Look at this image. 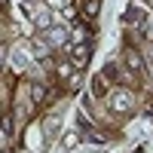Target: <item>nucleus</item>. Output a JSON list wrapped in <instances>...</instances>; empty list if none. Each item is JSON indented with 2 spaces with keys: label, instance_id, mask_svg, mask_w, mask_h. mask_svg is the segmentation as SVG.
<instances>
[{
  "label": "nucleus",
  "instance_id": "obj_1",
  "mask_svg": "<svg viewBox=\"0 0 153 153\" xmlns=\"http://www.w3.org/2000/svg\"><path fill=\"white\" fill-rule=\"evenodd\" d=\"M132 104H135V98H132V92H126V89H117V92L110 95V107L117 113H126Z\"/></svg>",
  "mask_w": 153,
  "mask_h": 153
},
{
  "label": "nucleus",
  "instance_id": "obj_2",
  "mask_svg": "<svg viewBox=\"0 0 153 153\" xmlns=\"http://www.w3.org/2000/svg\"><path fill=\"white\" fill-rule=\"evenodd\" d=\"M126 65H129V71H135V74L144 71V61H141V55H138L135 49H126Z\"/></svg>",
  "mask_w": 153,
  "mask_h": 153
},
{
  "label": "nucleus",
  "instance_id": "obj_3",
  "mask_svg": "<svg viewBox=\"0 0 153 153\" xmlns=\"http://www.w3.org/2000/svg\"><path fill=\"white\" fill-rule=\"evenodd\" d=\"M86 61H89V46H83V43H80V46H74V65H76V68H83Z\"/></svg>",
  "mask_w": 153,
  "mask_h": 153
},
{
  "label": "nucleus",
  "instance_id": "obj_4",
  "mask_svg": "<svg viewBox=\"0 0 153 153\" xmlns=\"http://www.w3.org/2000/svg\"><path fill=\"white\" fill-rule=\"evenodd\" d=\"M49 40H52L55 46L65 43V40H68V31H65V28H49Z\"/></svg>",
  "mask_w": 153,
  "mask_h": 153
},
{
  "label": "nucleus",
  "instance_id": "obj_5",
  "mask_svg": "<svg viewBox=\"0 0 153 153\" xmlns=\"http://www.w3.org/2000/svg\"><path fill=\"white\" fill-rule=\"evenodd\" d=\"M98 6H101L98 0H86V3H83V16H86V19H95V16H98Z\"/></svg>",
  "mask_w": 153,
  "mask_h": 153
},
{
  "label": "nucleus",
  "instance_id": "obj_6",
  "mask_svg": "<svg viewBox=\"0 0 153 153\" xmlns=\"http://www.w3.org/2000/svg\"><path fill=\"white\" fill-rule=\"evenodd\" d=\"M107 92V83H104V74L101 76H95V95H104Z\"/></svg>",
  "mask_w": 153,
  "mask_h": 153
},
{
  "label": "nucleus",
  "instance_id": "obj_7",
  "mask_svg": "<svg viewBox=\"0 0 153 153\" xmlns=\"http://www.w3.org/2000/svg\"><path fill=\"white\" fill-rule=\"evenodd\" d=\"M31 95H34V101H37V104H40V101L46 98V89H43V86H37V83H34V89H31Z\"/></svg>",
  "mask_w": 153,
  "mask_h": 153
},
{
  "label": "nucleus",
  "instance_id": "obj_8",
  "mask_svg": "<svg viewBox=\"0 0 153 153\" xmlns=\"http://www.w3.org/2000/svg\"><path fill=\"white\" fill-rule=\"evenodd\" d=\"M71 74H74L71 65H58V76H71Z\"/></svg>",
  "mask_w": 153,
  "mask_h": 153
},
{
  "label": "nucleus",
  "instance_id": "obj_9",
  "mask_svg": "<svg viewBox=\"0 0 153 153\" xmlns=\"http://www.w3.org/2000/svg\"><path fill=\"white\" fill-rule=\"evenodd\" d=\"M147 34H150V37H153V22H150V31H147Z\"/></svg>",
  "mask_w": 153,
  "mask_h": 153
}]
</instances>
